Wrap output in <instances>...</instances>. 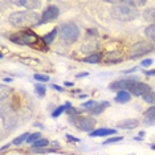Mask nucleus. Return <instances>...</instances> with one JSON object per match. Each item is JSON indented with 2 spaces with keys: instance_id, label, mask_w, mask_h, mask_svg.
Instances as JSON below:
<instances>
[{
  "instance_id": "obj_15",
  "label": "nucleus",
  "mask_w": 155,
  "mask_h": 155,
  "mask_svg": "<svg viewBox=\"0 0 155 155\" xmlns=\"http://www.w3.org/2000/svg\"><path fill=\"white\" fill-rule=\"evenodd\" d=\"M57 28H54V29L53 31H52V32H49V33H47V35H44V36H43V41H44V43L45 44H51L52 43V41H53L54 40V37H56V35H57Z\"/></svg>"
},
{
  "instance_id": "obj_4",
  "label": "nucleus",
  "mask_w": 155,
  "mask_h": 155,
  "mask_svg": "<svg viewBox=\"0 0 155 155\" xmlns=\"http://www.w3.org/2000/svg\"><path fill=\"white\" fill-rule=\"evenodd\" d=\"M9 40L15 44H20V45H33L35 43L38 41V36L31 29H24L20 31L15 35H11L9 36Z\"/></svg>"
},
{
  "instance_id": "obj_23",
  "label": "nucleus",
  "mask_w": 155,
  "mask_h": 155,
  "mask_svg": "<svg viewBox=\"0 0 155 155\" xmlns=\"http://www.w3.org/2000/svg\"><path fill=\"white\" fill-rule=\"evenodd\" d=\"M45 86L44 85H40V84H36V85H35V91H36V94L38 97H41L43 98L44 96H45Z\"/></svg>"
},
{
  "instance_id": "obj_25",
  "label": "nucleus",
  "mask_w": 155,
  "mask_h": 155,
  "mask_svg": "<svg viewBox=\"0 0 155 155\" xmlns=\"http://www.w3.org/2000/svg\"><path fill=\"white\" fill-rule=\"evenodd\" d=\"M38 139H41V134L40 133H33V134H31V135L29 137H28V142H29V143H35V142H37V140Z\"/></svg>"
},
{
  "instance_id": "obj_27",
  "label": "nucleus",
  "mask_w": 155,
  "mask_h": 155,
  "mask_svg": "<svg viewBox=\"0 0 155 155\" xmlns=\"http://www.w3.org/2000/svg\"><path fill=\"white\" fill-rule=\"evenodd\" d=\"M65 109H66L65 105H64V106H60V107H57V109H56V110H54L53 113H52V117H53V118H57L58 115H61L62 113L65 111Z\"/></svg>"
},
{
  "instance_id": "obj_33",
  "label": "nucleus",
  "mask_w": 155,
  "mask_h": 155,
  "mask_svg": "<svg viewBox=\"0 0 155 155\" xmlns=\"http://www.w3.org/2000/svg\"><path fill=\"white\" fill-rule=\"evenodd\" d=\"M87 74H89V73H86V72H84V73H80V74H77L76 77H77V78H81V77H86Z\"/></svg>"
},
{
  "instance_id": "obj_8",
  "label": "nucleus",
  "mask_w": 155,
  "mask_h": 155,
  "mask_svg": "<svg viewBox=\"0 0 155 155\" xmlns=\"http://www.w3.org/2000/svg\"><path fill=\"white\" fill-rule=\"evenodd\" d=\"M151 89H150V86L147 85V84H144V82H139V81H137V82H134V85L130 87V90H129V93L130 94H133V96H135V97H139V96H144L146 93H149Z\"/></svg>"
},
{
  "instance_id": "obj_6",
  "label": "nucleus",
  "mask_w": 155,
  "mask_h": 155,
  "mask_svg": "<svg viewBox=\"0 0 155 155\" xmlns=\"http://www.w3.org/2000/svg\"><path fill=\"white\" fill-rule=\"evenodd\" d=\"M73 122L77 126V129L82 131H90L96 127V119L91 117H76L73 118Z\"/></svg>"
},
{
  "instance_id": "obj_31",
  "label": "nucleus",
  "mask_w": 155,
  "mask_h": 155,
  "mask_svg": "<svg viewBox=\"0 0 155 155\" xmlns=\"http://www.w3.org/2000/svg\"><path fill=\"white\" fill-rule=\"evenodd\" d=\"M144 74H146V76H155V69H153V70H146V72H144Z\"/></svg>"
},
{
  "instance_id": "obj_16",
  "label": "nucleus",
  "mask_w": 155,
  "mask_h": 155,
  "mask_svg": "<svg viewBox=\"0 0 155 155\" xmlns=\"http://www.w3.org/2000/svg\"><path fill=\"white\" fill-rule=\"evenodd\" d=\"M144 118H146V122L154 121L155 119V106H151L144 111Z\"/></svg>"
},
{
  "instance_id": "obj_9",
  "label": "nucleus",
  "mask_w": 155,
  "mask_h": 155,
  "mask_svg": "<svg viewBox=\"0 0 155 155\" xmlns=\"http://www.w3.org/2000/svg\"><path fill=\"white\" fill-rule=\"evenodd\" d=\"M58 15H60V9L57 8V7L56 5H49L48 8L43 12V15H41V17H43V23L57 19Z\"/></svg>"
},
{
  "instance_id": "obj_5",
  "label": "nucleus",
  "mask_w": 155,
  "mask_h": 155,
  "mask_svg": "<svg viewBox=\"0 0 155 155\" xmlns=\"http://www.w3.org/2000/svg\"><path fill=\"white\" fill-rule=\"evenodd\" d=\"M154 51L153 44H150L149 41H138V43L133 44L131 48L129 51V57L130 58H138L140 56H144L146 53Z\"/></svg>"
},
{
  "instance_id": "obj_18",
  "label": "nucleus",
  "mask_w": 155,
  "mask_h": 155,
  "mask_svg": "<svg viewBox=\"0 0 155 155\" xmlns=\"http://www.w3.org/2000/svg\"><path fill=\"white\" fill-rule=\"evenodd\" d=\"M105 58L107 60V61H110V62H118L119 60H121V54L118 53V52H110V53H107L106 56H105Z\"/></svg>"
},
{
  "instance_id": "obj_11",
  "label": "nucleus",
  "mask_w": 155,
  "mask_h": 155,
  "mask_svg": "<svg viewBox=\"0 0 155 155\" xmlns=\"http://www.w3.org/2000/svg\"><path fill=\"white\" fill-rule=\"evenodd\" d=\"M117 131L114 129H98V130H93L89 134V137H91V138H94V137H107V135H113Z\"/></svg>"
},
{
  "instance_id": "obj_35",
  "label": "nucleus",
  "mask_w": 155,
  "mask_h": 155,
  "mask_svg": "<svg viewBox=\"0 0 155 155\" xmlns=\"http://www.w3.org/2000/svg\"><path fill=\"white\" fill-rule=\"evenodd\" d=\"M66 138H68L69 140H74V142H78V139H77V138H73V137H72V135H69V134L66 135Z\"/></svg>"
},
{
  "instance_id": "obj_37",
  "label": "nucleus",
  "mask_w": 155,
  "mask_h": 155,
  "mask_svg": "<svg viewBox=\"0 0 155 155\" xmlns=\"http://www.w3.org/2000/svg\"><path fill=\"white\" fill-rule=\"evenodd\" d=\"M9 146H11V144H5V146H4V147H2V151H4L5 149H8V147H9Z\"/></svg>"
},
{
  "instance_id": "obj_17",
  "label": "nucleus",
  "mask_w": 155,
  "mask_h": 155,
  "mask_svg": "<svg viewBox=\"0 0 155 155\" xmlns=\"http://www.w3.org/2000/svg\"><path fill=\"white\" fill-rule=\"evenodd\" d=\"M144 33H146V36L149 37L150 40H153L154 43H155V23L147 27L146 31H144Z\"/></svg>"
},
{
  "instance_id": "obj_10",
  "label": "nucleus",
  "mask_w": 155,
  "mask_h": 155,
  "mask_svg": "<svg viewBox=\"0 0 155 155\" xmlns=\"http://www.w3.org/2000/svg\"><path fill=\"white\" fill-rule=\"evenodd\" d=\"M139 125V122L137 121V119H133V118H129V119H123V121H119L117 123V126L119 129H135L137 126Z\"/></svg>"
},
{
  "instance_id": "obj_22",
  "label": "nucleus",
  "mask_w": 155,
  "mask_h": 155,
  "mask_svg": "<svg viewBox=\"0 0 155 155\" xmlns=\"http://www.w3.org/2000/svg\"><path fill=\"white\" fill-rule=\"evenodd\" d=\"M48 144H49V140H48V139L41 138V139H38L37 142H35V143H33V149H40V147H47Z\"/></svg>"
},
{
  "instance_id": "obj_20",
  "label": "nucleus",
  "mask_w": 155,
  "mask_h": 155,
  "mask_svg": "<svg viewBox=\"0 0 155 155\" xmlns=\"http://www.w3.org/2000/svg\"><path fill=\"white\" fill-rule=\"evenodd\" d=\"M144 102H147V104H155V91H149V93H146L144 96L142 97Z\"/></svg>"
},
{
  "instance_id": "obj_1",
  "label": "nucleus",
  "mask_w": 155,
  "mask_h": 155,
  "mask_svg": "<svg viewBox=\"0 0 155 155\" xmlns=\"http://www.w3.org/2000/svg\"><path fill=\"white\" fill-rule=\"evenodd\" d=\"M9 23L15 27H33L43 23V17L33 11L13 12L8 17Z\"/></svg>"
},
{
  "instance_id": "obj_39",
  "label": "nucleus",
  "mask_w": 155,
  "mask_h": 155,
  "mask_svg": "<svg viewBox=\"0 0 155 155\" xmlns=\"http://www.w3.org/2000/svg\"><path fill=\"white\" fill-rule=\"evenodd\" d=\"M151 149H153V150H155V144H153V146H151Z\"/></svg>"
},
{
  "instance_id": "obj_24",
  "label": "nucleus",
  "mask_w": 155,
  "mask_h": 155,
  "mask_svg": "<svg viewBox=\"0 0 155 155\" xmlns=\"http://www.w3.org/2000/svg\"><path fill=\"white\" fill-rule=\"evenodd\" d=\"M144 17H146L147 20H151V21H154V20H155V8L147 9V11L144 12Z\"/></svg>"
},
{
  "instance_id": "obj_13",
  "label": "nucleus",
  "mask_w": 155,
  "mask_h": 155,
  "mask_svg": "<svg viewBox=\"0 0 155 155\" xmlns=\"http://www.w3.org/2000/svg\"><path fill=\"white\" fill-rule=\"evenodd\" d=\"M13 3L17 5L27 7L28 9H36L41 5V2H35V0H28V2H25V0H20V2H13Z\"/></svg>"
},
{
  "instance_id": "obj_7",
  "label": "nucleus",
  "mask_w": 155,
  "mask_h": 155,
  "mask_svg": "<svg viewBox=\"0 0 155 155\" xmlns=\"http://www.w3.org/2000/svg\"><path fill=\"white\" fill-rule=\"evenodd\" d=\"M137 78H126V80H121V81H115V82H111L110 89L113 90H126L129 91L130 87L134 85V82H137Z\"/></svg>"
},
{
  "instance_id": "obj_34",
  "label": "nucleus",
  "mask_w": 155,
  "mask_h": 155,
  "mask_svg": "<svg viewBox=\"0 0 155 155\" xmlns=\"http://www.w3.org/2000/svg\"><path fill=\"white\" fill-rule=\"evenodd\" d=\"M51 86L53 87V89H56L57 91H62V87H60V86H57V85H54V84H53V85H51Z\"/></svg>"
},
{
  "instance_id": "obj_28",
  "label": "nucleus",
  "mask_w": 155,
  "mask_h": 155,
  "mask_svg": "<svg viewBox=\"0 0 155 155\" xmlns=\"http://www.w3.org/2000/svg\"><path fill=\"white\" fill-rule=\"evenodd\" d=\"M35 80H37V81H44V82H47V81H49V77L45 76V74H38V73H36V74H35Z\"/></svg>"
},
{
  "instance_id": "obj_32",
  "label": "nucleus",
  "mask_w": 155,
  "mask_h": 155,
  "mask_svg": "<svg viewBox=\"0 0 155 155\" xmlns=\"http://www.w3.org/2000/svg\"><path fill=\"white\" fill-rule=\"evenodd\" d=\"M137 68H131V69H127V70H123L122 73H125V74H129V73H131V72H135Z\"/></svg>"
},
{
  "instance_id": "obj_3",
  "label": "nucleus",
  "mask_w": 155,
  "mask_h": 155,
  "mask_svg": "<svg viewBox=\"0 0 155 155\" xmlns=\"http://www.w3.org/2000/svg\"><path fill=\"white\" fill-rule=\"evenodd\" d=\"M60 35L66 44H73L78 40L80 29L74 23H64L60 27Z\"/></svg>"
},
{
  "instance_id": "obj_38",
  "label": "nucleus",
  "mask_w": 155,
  "mask_h": 155,
  "mask_svg": "<svg viewBox=\"0 0 155 155\" xmlns=\"http://www.w3.org/2000/svg\"><path fill=\"white\" fill-rule=\"evenodd\" d=\"M3 81H4V82H11V81H12V78H4Z\"/></svg>"
},
{
  "instance_id": "obj_19",
  "label": "nucleus",
  "mask_w": 155,
  "mask_h": 155,
  "mask_svg": "<svg viewBox=\"0 0 155 155\" xmlns=\"http://www.w3.org/2000/svg\"><path fill=\"white\" fill-rule=\"evenodd\" d=\"M84 62H87V64H98L100 62V54L96 53V54L87 56V57L84 58Z\"/></svg>"
},
{
  "instance_id": "obj_29",
  "label": "nucleus",
  "mask_w": 155,
  "mask_h": 155,
  "mask_svg": "<svg viewBox=\"0 0 155 155\" xmlns=\"http://www.w3.org/2000/svg\"><path fill=\"white\" fill-rule=\"evenodd\" d=\"M122 140V137H113V138H109L104 142V144H109V143H114V142H119Z\"/></svg>"
},
{
  "instance_id": "obj_36",
  "label": "nucleus",
  "mask_w": 155,
  "mask_h": 155,
  "mask_svg": "<svg viewBox=\"0 0 155 155\" xmlns=\"http://www.w3.org/2000/svg\"><path fill=\"white\" fill-rule=\"evenodd\" d=\"M64 85H65V86H68V87H70V86H73V82H70V81H65Z\"/></svg>"
},
{
  "instance_id": "obj_12",
  "label": "nucleus",
  "mask_w": 155,
  "mask_h": 155,
  "mask_svg": "<svg viewBox=\"0 0 155 155\" xmlns=\"http://www.w3.org/2000/svg\"><path fill=\"white\" fill-rule=\"evenodd\" d=\"M130 98H131V94H130L129 91H126V90H119L114 100H115V102H118V104H126V102L130 101Z\"/></svg>"
},
{
  "instance_id": "obj_21",
  "label": "nucleus",
  "mask_w": 155,
  "mask_h": 155,
  "mask_svg": "<svg viewBox=\"0 0 155 155\" xmlns=\"http://www.w3.org/2000/svg\"><path fill=\"white\" fill-rule=\"evenodd\" d=\"M28 137H29V134H28V133H24V134H21L20 137H17V138L13 139V142H12V143H13V144H16V146H19V144H21L24 140H27V139H28Z\"/></svg>"
},
{
  "instance_id": "obj_26",
  "label": "nucleus",
  "mask_w": 155,
  "mask_h": 155,
  "mask_svg": "<svg viewBox=\"0 0 155 155\" xmlns=\"http://www.w3.org/2000/svg\"><path fill=\"white\" fill-rule=\"evenodd\" d=\"M97 105V102L96 101H87V102H85V104H82L81 105V107L84 109V110H91V109H93L94 106H96Z\"/></svg>"
},
{
  "instance_id": "obj_14",
  "label": "nucleus",
  "mask_w": 155,
  "mask_h": 155,
  "mask_svg": "<svg viewBox=\"0 0 155 155\" xmlns=\"http://www.w3.org/2000/svg\"><path fill=\"white\" fill-rule=\"evenodd\" d=\"M107 106H109V102H107V101L102 102V104H97L96 106H94V107L90 110V113H91V114H94V115H96V114H101V113L104 111V109L107 107Z\"/></svg>"
},
{
  "instance_id": "obj_30",
  "label": "nucleus",
  "mask_w": 155,
  "mask_h": 155,
  "mask_svg": "<svg viewBox=\"0 0 155 155\" xmlns=\"http://www.w3.org/2000/svg\"><path fill=\"white\" fill-rule=\"evenodd\" d=\"M151 64H153V60H151V58H147V60H143V61H142V64H140V65L146 68V66H150Z\"/></svg>"
},
{
  "instance_id": "obj_2",
  "label": "nucleus",
  "mask_w": 155,
  "mask_h": 155,
  "mask_svg": "<svg viewBox=\"0 0 155 155\" xmlns=\"http://www.w3.org/2000/svg\"><path fill=\"white\" fill-rule=\"evenodd\" d=\"M111 16L119 21H131L138 16V11L133 2H118L111 8Z\"/></svg>"
}]
</instances>
